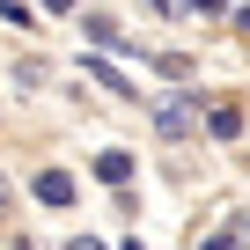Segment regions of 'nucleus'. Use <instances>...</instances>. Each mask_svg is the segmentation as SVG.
I'll list each match as a JSON object with an SVG mask.
<instances>
[{
    "label": "nucleus",
    "instance_id": "9b49d317",
    "mask_svg": "<svg viewBox=\"0 0 250 250\" xmlns=\"http://www.w3.org/2000/svg\"><path fill=\"white\" fill-rule=\"evenodd\" d=\"M125 250H147V243H125Z\"/></svg>",
    "mask_w": 250,
    "mask_h": 250
},
{
    "label": "nucleus",
    "instance_id": "7ed1b4c3",
    "mask_svg": "<svg viewBox=\"0 0 250 250\" xmlns=\"http://www.w3.org/2000/svg\"><path fill=\"white\" fill-rule=\"evenodd\" d=\"M96 177H103V184H125V177H133V155H125V147L96 155Z\"/></svg>",
    "mask_w": 250,
    "mask_h": 250
},
{
    "label": "nucleus",
    "instance_id": "20e7f679",
    "mask_svg": "<svg viewBox=\"0 0 250 250\" xmlns=\"http://www.w3.org/2000/svg\"><path fill=\"white\" fill-rule=\"evenodd\" d=\"M206 133H213V140H243V118H235V110H206Z\"/></svg>",
    "mask_w": 250,
    "mask_h": 250
},
{
    "label": "nucleus",
    "instance_id": "0eeeda50",
    "mask_svg": "<svg viewBox=\"0 0 250 250\" xmlns=\"http://www.w3.org/2000/svg\"><path fill=\"white\" fill-rule=\"evenodd\" d=\"M74 250H103V243H88V235H74Z\"/></svg>",
    "mask_w": 250,
    "mask_h": 250
},
{
    "label": "nucleus",
    "instance_id": "f03ea898",
    "mask_svg": "<svg viewBox=\"0 0 250 250\" xmlns=\"http://www.w3.org/2000/svg\"><path fill=\"white\" fill-rule=\"evenodd\" d=\"M37 199H44V206H74V177H66V169H44V177H37Z\"/></svg>",
    "mask_w": 250,
    "mask_h": 250
},
{
    "label": "nucleus",
    "instance_id": "39448f33",
    "mask_svg": "<svg viewBox=\"0 0 250 250\" xmlns=\"http://www.w3.org/2000/svg\"><path fill=\"white\" fill-rule=\"evenodd\" d=\"M88 74H96V81H103L110 96H133V88H125V74H118V66H103V59H88Z\"/></svg>",
    "mask_w": 250,
    "mask_h": 250
},
{
    "label": "nucleus",
    "instance_id": "9d476101",
    "mask_svg": "<svg viewBox=\"0 0 250 250\" xmlns=\"http://www.w3.org/2000/svg\"><path fill=\"white\" fill-rule=\"evenodd\" d=\"M0 213H8V184H0Z\"/></svg>",
    "mask_w": 250,
    "mask_h": 250
},
{
    "label": "nucleus",
    "instance_id": "423d86ee",
    "mask_svg": "<svg viewBox=\"0 0 250 250\" xmlns=\"http://www.w3.org/2000/svg\"><path fill=\"white\" fill-rule=\"evenodd\" d=\"M199 250H235V235H213V243H199Z\"/></svg>",
    "mask_w": 250,
    "mask_h": 250
},
{
    "label": "nucleus",
    "instance_id": "f257e3e1",
    "mask_svg": "<svg viewBox=\"0 0 250 250\" xmlns=\"http://www.w3.org/2000/svg\"><path fill=\"white\" fill-rule=\"evenodd\" d=\"M155 133L162 140H191L199 133V88H177V96L155 103Z\"/></svg>",
    "mask_w": 250,
    "mask_h": 250
},
{
    "label": "nucleus",
    "instance_id": "f8f14e48",
    "mask_svg": "<svg viewBox=\"0 0 250 250\" xmlns=\"http://www.w3.org/2000/svg\"><path fill=\"white\" fill-rule=\"evenodd\" d=\"M243 235H250V228H243Z\"/></svg>",
    "mask_w": 250,
    "mask_h": 250
},
{
    "label": "nucleus",
    "instance_id": "6e6552de",
    "mask_svg": "<svg viewBox=\"0 0 250 250\" xmlns=\"http://www.w3.org/2000/svg\"><path fill=\"white\" fill-rule=\"evenodd\" d=\"M235 22H243V37H250V8H243V15H235Z\"/></svg>",
    "mask_w": 250,
    "mask_h": 250
},
{
    "label": "nucleus",
    "instance_id": "1a4fd4ad",
    "mask_svg": "<svg viewBox=\"0 0 250 250\" xmlns=\"http://www.w3.org/2000/svg\"><path fill=\"white\" fill-rule=\"evenodd\" d=\"M44 8H74V0H44Z\"/></svg>",
    "mask_w": 250,
    "mask_h": 250
}]
</instances>
